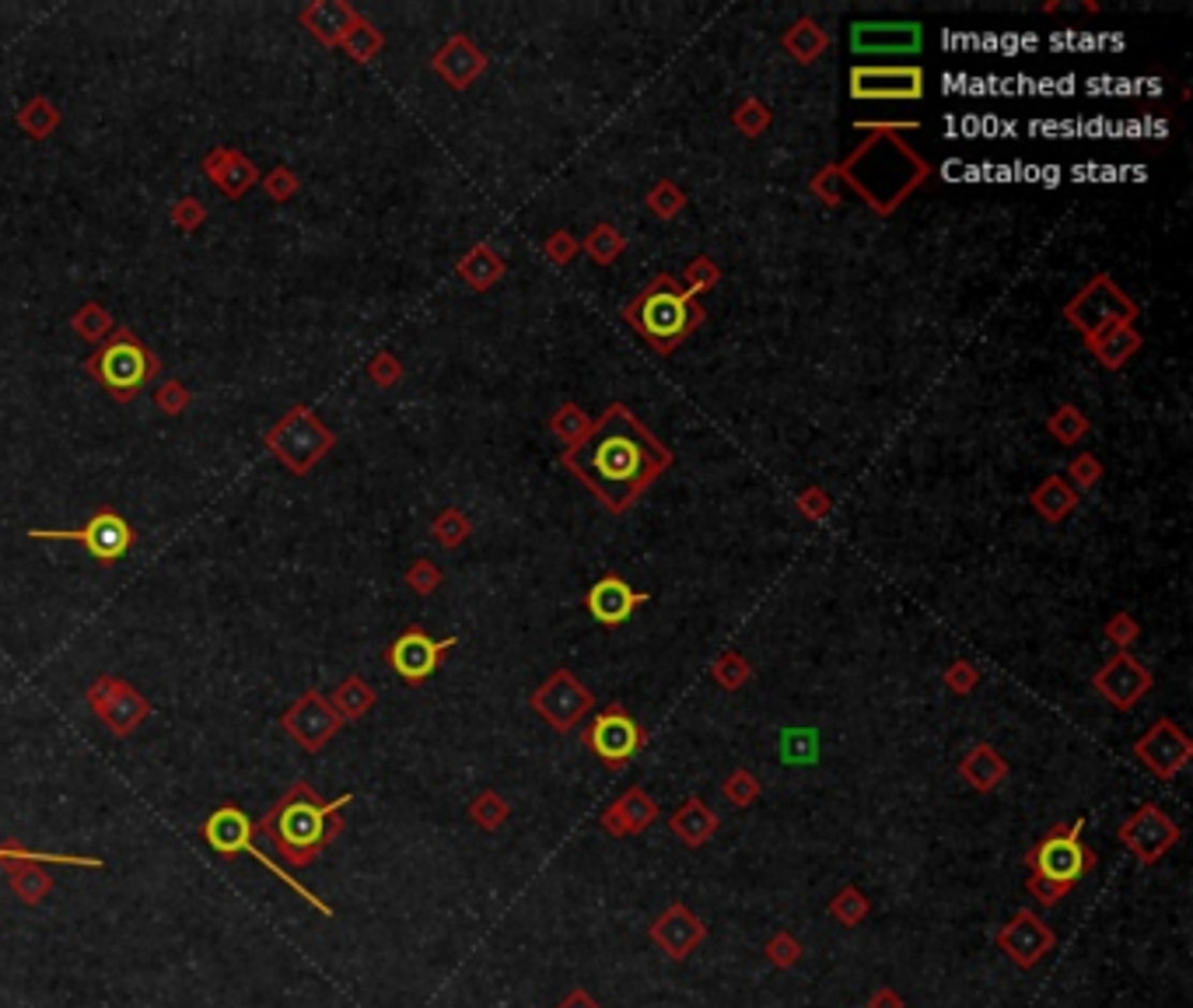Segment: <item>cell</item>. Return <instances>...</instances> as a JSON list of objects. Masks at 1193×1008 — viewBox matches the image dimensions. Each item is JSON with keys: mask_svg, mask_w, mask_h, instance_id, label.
Here are the masks:
<instances>
[{"mask_svg": "<svg viewBox=\"0 0 1193 1008\" xmlns=\"http://www.w3.org/2000/svg\"><path fill=\"white\" fill-rule=\"evenodd\" d=\"M71 329L81 340H88V343H99V340H109L113 337V329H116V323H113V315H109V309H105V305H99V301H85L81 309H77L74 315H71Z\"/></svg>", "mask_w": 1193, "mask_h": 1008, "instance_id": "36", "label": "cell"}, {"mask_svg": "<svg viewBox=\"0 0 1193 1008\" xmlns=\"http://www.w3.org/2000/svg\"><path fill=\"white\" fill-rule=\"evenodd\" d=\"M329 705H333V711L340 714V722H357L361 718V714H368L371 711V705H375V690H371L361 676H347V680H343L333 694L326 697Z\"/></svg>", "mask_w": 1193, "mask_h": 1008, "instance_id": "33", "label": "cell"}, {"mask_svg": "<svg viewBox=\"0 0 1193 1008\" xmlns=\"http://www.w3.org/2000/svg\"><path fill=\"white\" fill-rule=\"evenodd\" d=\"M431 68H434V74L442 77V81H445L448 88L462 91V88H469V85L476 81V77H480V74L487 71V53H483L480 46H476L469 35L456 32V35L448 39V43L431 57Z\"/></svg>", "mask_w": 1193, "mask_h": 1008, "instance_id": "23", "label": "cell"}, {"mask_svg": "<svg viewBox=\"0 0 1193 1008\" xmlns=\"http://www.w3.org/2000/svg\"><path fill=\"white\" fill-rule=\"evenodd\" d=\"M669 830L686 847H704L714 837V833L721 830V816L714 813V809L704 799H700V795H689V799L672 813Z\"/></svg>", "mask_w": 1193, "mask_h": 1008, "instance_id": "27", "label": "cell"}, {"mask_svg": "<svg viewBox=\"0 0 1193 1008\" xmlns=\"http://www.w3.org/2000/svg\"><path fill=\"white\" fill-rule=\"evenodd\" d=\"M924 29L918 21H854L851 25V49L858 57H910L921 53Z\"/></svg>", "mask_w": 1193, "mask_h": 1008, "instance_id": "19", "label": "cell"}, {"mask_svg": "<svg viewBox=\"0 0 1193 1008\" xmlns=\"http://www.w3.org/2000/svg\"><path fill=\"white\" fill-rule=\"evenodd\" d=\"M1117 841L1131 851L1142 865H1155L1179 844V824L1165 813L1159 802H1142L1117 830Z\"/></svg>", "mask_w": 1193, "mask_h": 1008, "instance_id": "12", "label": "cell"}, {"mask_svg": "<svg viewBox=\"0 0 1193 1008\" xmlns=\"http://www.w3.org/2000/svg\"><path fill=\"white\" fill-rule=\"evenodd\" d=\"M556 1008H599V1002H595L585 988H575V991H567V994H564L561 1005H556Z\"/></svg>", "mask_w": 1193, "mask_h": 1008, "instance_id": "64", "label": "cell"}, {"mask_svg": "<svg viewBox=\"0 0 1193 1008\" xmlns=\"http://www.w3.org/2000/svg\"><path fill=\"white\" fill-rule=\"evenodd\" d=\"M647 599H652V595L633 592V585H627L620 575H606L588 589L585 606L602 627H620V623H627L633 617V609H641Z\"/></svg>", "mask_w": 1193, "mask_h": 1008, "instance_id": "22", "label": "cell"}, {"mask_svg": "<svg viewBox=\"0 0 1193 1008\" xmlns=\"http://www.w3.org/2000/svg\"><path fill=\"white\" fill-rule=\"evenodd\" d=\"M564 466L620 515L672 466V448L661 445L638 414L613 403L592 424L585 442L567 448Z\"/></svg>", "mask_w": 1193, "mask_h": 1008, "instance_id": "1", "label": "cell"}, {"mask_svg": "<svg viewBox=\"0 0 1193 1008\" xmlns=\"http://www.w3.org/2000/svg\"><path fill=\"white\" fill-rule=\"evenodd\" d=\"M382 49H386V35H382V29H375L368 18L357 21L354 29L347 32V39H343V53H347L354 63L375 60Z\"/></svg>", "mask_w": 1193, "mask_h": 1008, "instance_id": "39", "label": "cell"}, {"mask_svg": "<svg viewBox=\"0 0 1193 1008\" xmlns=\"http://www.w3.org/2000/svg\"><path fill=\"white\" fill-rule=\"evenodd\" d=\"M301 29H309L323 46H343V39L354 29L361 15L347 0H312V4L301 8Z\"/></svg>", "mask_w": 1193, "mask_h": 1008, "instance_id": "25", "label": "cell"}, {"mask_svg": "<svg viewBox=\"0 0 1193 1008\" xmlns=\"http://www.w3.org/2000/svg\"><path fill=\"white\" fill-rule=\"evenodd\" d=\"M683 207H686V193L672 179H661V182L652 186V190H647V210H652V214L661 218V221L680 218Z\"/></svg>", "mask_w": 1193, "mask_h": 1008, "instance_id": "44", "label": "cell"}, {"mask_svg": "<svg viewBox=\"0 0 1193 1008\" xmlns=\"http://www.w3.org/2000/svg\"><path fill=\"white\" fill-rule=\"evenodd\" d=\"M998 946H1001L1004 957L1018 966V970H1032L1046 952H1054L1057 935H1054V928L1040 918V914L1015 910L1012 921L998 932Z\"/></svg>", "mask_w": 1193, "mask_h": 1008, "instance_id": "18", "label": "cell"}, {"mask_svg": "<svg viewBox=\"0 0 1193 1008\" xmlns=\"http://www.w3.org/2000/svg\"><path fill=\"white\" fill-rule=\"evenodd\" d=\"M1068 476L1075 480V490H1092L1099 484V476H1103V462L1092 453H1078L1068 462Z\"/></svg>", "mask_w": 1193, "mask_h": 1008, "instance_id": "57", "label": "cell"}, {"mask_svg": "<svg viewBox=\"0 0 1193 1008\" xmlns=\"http://www.w3.org/2000/svg\"><path fill=\"white\" fill-rule=\"evenodd\" d=\"M1134 756L1159 781H1173L1179 771H1187V764H1190V756H1193V742H1190V736L1176 722L1162 718V722H1155L1142 739L1134 742Z\"/></svg>", "mask_w": 1193, "mask_h": 1008, "instance_id": "15", "label": "cell"}, {"mask_svg": "<svg viewBox=\"0 0 1193 1008\" xmlns=\"http://www.w3.org/2000/svg\"><path fill=\"white\" fill-rule=\"evenodd\" d=\"M368 379L375 382L378 389H392L403 382V361L389 351H378L375 357L368 361Z\"/></svg>", "mask_w": 1193, "mask_h": 1008, "instance_id": "53", "label": "cell"}, {"mask_svg": "<svg viewBox=\"0 0 1193 1008\" xmlns=\"http://www.w3.org/2000/svg\"><path fill=\"white\" fill-rule=\"evenodd\" d=\"M259 182H263V190H267L270 201H277V204L290 201V196H298V190H301V179L295 176V168H287V165L270 168L267 176H259Z\"/></svg>", "mask_w": 1193, "mask_h": 1008, "instance_id": "52", "label": "cell"}, {"mask_svg": "<svg viewBox=\"0 0 1193 1008\" xmlns=\"http://www.w3.org/2000/svg\"><path fill=\"white\" fill-rule=\"evenodd\" d=\"M442 581H445V575L434 561H414L409 564V572H406V585L414 589L417 595H434L437 589H442Z\"/></svg>", "mask_w": 1193, "mask_h": 1008, "instance_id": "55", "label": "cell"}, {"mask_svg": "<svg viewBox=\"0 0 1193 1008\" xmlns=\"http://www.w3.org/2000/svg\"><path fill=\"white\" fill-rule=\"evenodd\" d=\"M542 249H547V260H550V263H556V267H564V263H571V260L578 256V249H581V246H578V238H575L571 232H567V228H556V232L547 238V246H542Z\"/></svg>", "mask_w": 1193, "mask_h": 1008, "instance_id": "61", "label": "cell"}, {"mask_svg": "<svg viewBox=\"0 0 1193 1008\" xmlns=\"http://www.w3.org/2000/svg\"><path fill=\"white\" fill-rule=\"evenodd\" d=\"M868 1008H907V1005H904V998H899L896 988H879L868 998Z\"/></svg>", "mask_w": 1193, "mask_h": 1008, "instance_id": "63", "label": "cell"}, {"mask_svg": "<svg viewBox=\"0 0 1193 1008\" xmlns=\"http://www.w3.org/2000/svg\"><path fill=\"white\" fill-rule=\"evenodd\" d=\"M704 315L700 298L689 295L672 273H661L623 309V323L638 329L652 351L672 354L686 337L697 333Z\"/></svg>", "mask_w": 1193, "mask_h": 1008, "instance_id": "3", "label": "cell"}, {"mask_svg": "<svg viewBox=\"0 0 1193 1008\" xmlns=\"http://www.w3.org/2000/svg\"><path fill=\"white\" fill-rule=\"evenodd\" d=\"M1009 760L990 746V742H976L959 760V777L970 785L973 791H994L998 785H1004V777H1009Z\"/></svg>", "mask_w": 1193, "mask_h": 1008, "instance_id": "29", "label": "cell"}, {"mask_svg": "<svg viewBox=\"0 0 1193 1008\" xmlns=\"http://www.w3.org/2000/svg\"><path fill=\"white\" fill-rule=\"evenodd\" d=\"M658 819V802L644 788H627L602 813V830L609 837H630V833H644Z\"/></svg>", "mask_w": 1193, "mask_h": 1008, "instance_id": "26", "label": "cell"}, {"mask_svg": "<svg viewBox=\"0 0 1193 1008\" xmlns=\"http://www.w3.org/2000/svg\"><path fill=\"white\" fill-rule=\"evenodd\" d=\"M1092 686H1095V694L1109 700L1117 711H1131L1137 700L1155 686V680H1151V669L1145 662H1137L1131 652H1117L1092 676Z\"/></svg>", "mask_w": 1193, "mask_h": 1008, "instance_id": "17", "label": "cell"}, {"mask_svg": "<svg viewBox=\"0 0 1193 1008\" xmlns=\"http://www.w3.org/2000/svg\"><path fill=\"white\" fill-rule=\"evenodd\" d=\"M469 816H473V824L480 827V830L494 833V830H501V827L508 824L511 805H508L505 799H501L497 791H483V795H476V799H473Z\"/></svg>", "mask_w": 1193, "mask_h": 1008, "instance_id": "42", "label": "cell"}, {"mask_svg": "<svg viewBox=\"0 0 1193 1008\" xmlns=\"http://www.w3.org/2000/svg\"><path fill=\"white\" fill-rule=\"evenodd\" d=\"M193 403V392L182 386L179 379H165L162 386L154 389V406L162 410L165 417H182Z\"/></svg>", "mask_w": 1193, "mask_h": 1008, "instance_id": "51", "label": "cell"}, {"mask_svg": "<svg viewBox=\"0 0 1193 1008\" xmlns=\"http://www.w3.org/2000/svg\"><path fill=\"white\" fill-rule=\"evenodd\" d=\"M655 946L666 952L669 960L683 963L689 952H697L707 938V924L697 918L686 904H669L647 928Z\"/></svg>", "mask_w": 1193, "mask_h": 1008, "instance_id": "21", "label": "cell"}, {"mask_svg": "<svg viewBox=\"0 0 1193 1008\" xmlns=\"http://www.w3.org/2000/svg\"><path fill=\"white\" fill-rule=\"evenodd\" d=\"M456 644H459L456 638H442V641H434L428 631L409 627V631H403L400 638H396V641L386 648V662L396 669V676H400L403 683L420 686L423 680H431V676L437 672V666H442V658H445L448 652H452Z\"/></svg>", "mask_w": 1193, "mask_h": 1008, "instance_id": "14", "label": "cell"}, {"mask_svg": "<svg viewBox=\"0 0 1193 1008\" xmlns=\"http://www.w3.org/2000/svg\"><path fill=\"white\" fill-rule=\"evenodd\" d=\"M771 119H774V113L766 109V105H763L760 99H746V102H739V109L732 113L735 130H739V134H746V137H763V134H766V127H771Z\"/></svg>", "mask_w": 1193, "mask_h": 1008, "instance_id": "48", "label": "cell"}, {"mask_svg": "<svg viewBox=\"0 0 1193 1008\" xmlns=\"http://www.w3.org/2000/svg\"><path fill=\"white\" fill-rule=\"evenodd\" d=\"M780 46L788 49V57H791V60H799V63H816V60L830 49V35H826L823 29H819V21H812V18H799L785 35H780Z\"/></svg>", "mask_w": 1193, "mask_h": 1008, "instance_id": "32", "label": "cell"}, {"mask_svg": "<svg viewBox=\"0 0 1193 1008\" xmlns=\"http://www.w3.org/2000/svg\"><path fill=\"white\" fill-rule=\"evenodd\" d=\"M253 830H256V827H253V819H249V816L242 813V809H238V805H221V809H214V813L207 816V824H204V841H207L210 847H214L218 855H224V858L242 855V851H245V855H253L263 869L273 872L284 886H290V890H295V893L304 900V904H312L315 910L326 914V918H329V914H333V910H329V904H323V900L315 896L312 890H304V886L295 879V875H287L284 869H277L273 861L259 851V847L253 844Z\"/></svg>", "mask_w": 1193, "mask_h": 1008, "instance_id": "7", "label": "cell"}, {"mask_svg": "<svg viewBox=\"0 0 1193 1008\" xmlns=\"http://www.w3.org/2000/svg\"><path fill=\"white\" fill-rule=\"evenodd\" d=\"M711 676H714V683H718V686H725V690H739V686H746V683H749L752 666H749V658H746V655H739V652H721L718 658H714Z\"/></svg>", "mask_w": 1193, "mask_h": 1008, "instance_id": "45", "label": "cell"}, {"mask_svg": "<svg viewBox=\"0 0 1193 1008\" xmlns=\"http://www.w3.org/2000/svg\"><path fill=\"white\" fill-rule=\"evenodd\" d=\"M830 914L837 918L844 928H858L861 921L871 914V900L858 890V886H844V890L830 900Z\"/></svg>", "mask_w": 1193, "mask_h": 1008, "instance_id": "43", "label": "cell"}, {"mask_svg": "<svg viewBox=\"0 0 1193 1008\" xmlns=\"http://www.w3.org/2000/svg\"><path fill=\"white\" fill-rule=\"evenodd\" d=\"M1137 301L1127 298L1120 284L1113 281L1109 273H1099L1085 284L1075 298L1064 305V320L1078 329V333L1089 340L1103 329L1117 326V323H1134L1137 320Z\"/></svg>", "mask_w": 1193, "mask_h": 1008, "instance_id": "8", "label": "cell"}, {"mask_svg": "<svg viewBox=\"0 0 1193 1008\" xmlns=\"http://www.w3.org/2000/svg\"><path fill=\"white\" fill-rule=\"evenodd\" d=\"M799 512L805 515V519L823 522V519H830V512H833V498L826 494L823 487H805L799 494Z\"/></svg>", "mask_w": 1193, "mask_h": 1008, "instance_id": "59", "label": "cell"}, {"mask_svg": "<svg viewBox=\"0 0 1193 1008\" xmlns=\"http://www.w3.org/2000/svg\"><path fill=\"white\" fill-rule=\"evenodd\" d=\"M1046 431H1050V434L1057 438V442H1064V445H1078L1082 438L1092 431V424H1089V417H1085L1078 406L1064 403V406H1057V410H1054L1050 420H1046Z\"/></svg>", "mask_w": 1193, "mask_h": 1008, "instance_id": "41", "label": "cell"}, {"mask_svg": "<svg viewBox=\"0 0 1193 1008\" xmlns=\"http://www.w3.org/2000/svg\"><path fill=\"white\" fill-rule=\"evenodd\" d=\"M528 705L556 732H575L578 722L595 708V697L571 669H556L547 683L533 690Z\"/></svg>", "mask_w": 1193, "mask_h": 1008, "instance_id": "11", "label": "cell"}, {"mask_svg": "<svg viewBox=\"0 0 1193 1008\" xmlns=\"http://www.w3.org/2000/svg\"><path fill=\"white\" fill-rule=\"evenodd\" d=\"M1029 504L1046 522H1064L1068 515L1078 508V490L1071 487L1064 476H1046V480L1029 494Z\"/></svg>", "mask_w": 1193, "mask_h": 1008, "instance_id": "31", "label": "cell"}, {"mask_svg": "<svg viewBox=\"0 0 1193 1008\" xmlns=\"http://www.w3.org/2000/svg\"><path fill=\"white\" fill-rule=\"evenodd\" d=\"M1082 830H1085V816L1071 819L1068 827H1054L1050 833H1043V837L1026 851V865L1032 869L1029 879L1071 890L1082 875H1089L1095 869V851L1082 841Z\"/></svg>", "mask_w": 1193, "mask_h": 1008, "instance_id": "6", "label": "cell"}, {"mask_svg": "<svg viewBox=\"0 0 1193 1008\" xmlns=\"http://www.w3.org/2000/svg\"><path fill=\"white\" fill-rule=\"evenodd\" d=\"M837 186H840V176H837V168L830 165V168H823V172H819V176L812 179V193H816L823 204H833V207H837V204H840V190H837Z\"/></svg>", "mask_w": 1193, "mask_h": 1008, "instance_id": "62", "label": "cell"}, {"mask_svg": "<svg viewBox=\"0 0 1193 1008\" xmlns=\"http://www.w3.org/2000/svg\"><path fill=\"white\" fill-rule=\"evenodd\" d=\"M1085 347L1092 351V357L1103 368H1123L1137 351L1145 347V337L1137 333L1134 323H1117V326L1103 329V333L1085 340Z\"/></svg>", "mask_w": 1193, "mask_h": 1008, "instance_id": "28", "label": "cell"}, {"mask_svg": "<svg viewBox=\"0 0 1193 1008\" xmlns=\"http://www.w3.org/2000/svg\"><path fill=\"white\" fill-rule=\"evenodd\" d=\"M343 805H351V795L319 802L309 781H295L284 791V799H277L270 813L259 819V830L267 833L290 865H309L343 833Z\"/></svg>", "mask_w": 1193, "mask_h": 1008, "instance_id": "2", "label": "cell"}, {"mask_svg": "<svg viewBox=\"0 0 1193 1008\" xmlns=\"http://www.w3.org/2000/svg\"><path fill=\"white\" fill-rule=\"evenodd\" d=\"M456 273L462 277V281H466V287H473V291H490L494 284L505 281L508 263H505V256H501V252H497L494 246L480 242V246H473V249L466 252V256H462V260L456 263Z\"/></svg>", "mask_w": 1193, "mask_h": 1008, "instance_id": "30", "label": "cell"}, {"mask_svg": "<svg viewBox=\"0 0 1193 1008\" xmlns=\"http://www.w3.org/2000/svg\"><path fill=\"white\" fill-rule=\"evenodd\" d=\"M816 732L812 728H788L785 736H780V756H785V764H816Z\"/></svg>", "mask_w": 1193, "mask_h": 1008, "instance_id": "49", "label": "cell"}, {"mask_svg": "<svg viewBox=\"0 0 1193 1008\" xmlns=\"http://www.w3.org/2000/svg\"><path fill=\"white\" fill-rule=\"evenodd\" d=\"M469 533H473L469 515H466V512H459V508H445V512H437V515H434V522H431V536H434L437 547H445V550L462 547V543L469 539Z\"/></svg>", "mask_w": 1193, "mask_h": 1008, "instance_id": "38", "label": "cell"}, {"mask_svg": "<svg viewBox=\"0 0 1193 1008\" xmlns=\"http://www.w3.org/2000/svg\"><path fill=\"white\" fill-rule=\"evenodd\" d=\"M721 791H725V799L732 802V805H739V809H749L752 802L760 799L763 785H760V777L752 774V771H746V767H739V771H732V774L725 777Z\"/></svg>", "mask_w": 1193, "mask_h": 1008, "instance_id": "47", "label": "cell"}, {"mask_svg": "<svg viewBox=\"0 0 1193 1008\" xmlns=\"http://www.w3.org/2000/svg\"><path fill=\"white\" fill-rule=\"evenodd\" d=\"M88 705L105 722V728L119 739H126L151 714L148 700H144L126 680H119V676H109V672L99 676V680L88 686Z\"/></svg>", "mask_w": 1193, "mask_h": 1008, "instance_id": "13", "label": "cell"}, {"mask_svg": "<svg viewBox=\"0 0 1193 1008\" xmlns=\"http://www.w3.org/2000/svg\"><path fill=\"white\" fill-rule=\"evenodd\" d=\"M1106 638L1113 641L1120 648V652H1127V648H1131L1137 638H1142V623H1137L1131 613H1113L1109 620H1106Z\"/></svg>", "mask_w": 1193, "mask_h": 1008, "instance_id": "58", "label": "cell"}, {"mask_svg": "<svg viewBox=\"0 0 1193 1008\" xmlns=\"http://www.w3.org/2000/svg\"><path fill=\"white\" fill-rule=\"evenodd\" d=\"M581 739H585V746L599 756L609 771H620V767H627L633 756L641 753L644 728L638 725L633 714H627L623 705H609L606 711L595 714L592 725L581 732Z\"/></svg>", "mask_w": 1193, "mask_h": 1008, "instance_id": "10", "label": "cell"}, {"mask_svg": "<svg viewBox=\"0 0 1193 1008\" xmlns=\"http://www.w3.org/2000/svg\"><path fill=\"white\" fill-rule=\"evenodd\" d=\"M592 424H595V420H592L578 403H564V406L550 417L553 434L561 438V442H564L567 448H575V445L585 442L588 431H592Z\"/></svg>", "mask_w": 1193, "mask_h": 1008, "instance_id": "40", "label": "cell"}, {"mask_svg": "<svg viewBox=\"0 0 1193 1008\" xmlns=\"http://www.w3.org/2000/svg\"><path fill=\"white\" fill-rule=\"evenodd\" d=\"M168 218L179 232H196L207 221V207L196 201V196H179V201L172 204Z\"/></svg>", "mask_w": 1193, "mask_h": 1008, "instance_id": "56", "label": "cell"}, {"mask_svg": "<svg viewBox=\"0 0 1193 1008\" xmlns=\"http://www.w3.org/2000/svg\"><path fill=\"white\" fill-rule=\"evenodd\" d=\"M763 952H766V960H771V963L777 966V970H791V966L802 960V952H805V949H802V942L794 938L791 932H777L771 942H766V949H763Z\"/></svg>", "mask_w": 1193, "mask_h": 1008, "instance_id": "54", "label": "cell"}, {"mask_svg": "<svg viewBox=\"0 0 1193 1008\" xmlns=\"http://www.w3.org/2000/svg\"><path fill=\"white\" fill-rule=\"evenodd\" d=\"M623 249H627V238H623L613 224H595V228L585 235V242H581V252H588V260L599 263V267L616 263Z\"/></svg>", "mask_w": 1193, "mask_h": 1008, "instance_id": "37", "label": "cell"}, {"mask_svg": "<svg viewBox=\"0 0 1193 1008\" xmlns=\"http://www.w3.org/2000/svg\"><path fill=\"white\" fill-rule=\"evenodd\" d=\"M284 728L309 753H319L326 742L340 732L343 722H340V714L333 711V705H329L319 690H309V694H301L295 700V708L284 714Z\"/></svg>", "mask_w": 1193, "mask_h": 1008, "instance_id": "20", "label": "cell"}, {"mask_svg": "<svg viewBox=\"0 0 1193 1008\" xmlns=\"http://www.w3.org/2000/svg\"><path fill=\"white\" fill-rule=\"evenodd\" d=\"M718 281H721V267H718V263H714L711 256H697V260H689V263H686V270H683V281H680V284H683L694 298H700V295H704V291L718 287Z\"/></svg>", "mask_w": 1193, "mask_h": 1008, "instance_id": "46", "label": "cell"}, {"mask_svg": "<svg viewBox=\"0 0 1193 1008\" xmlns=\"http://www.w3.org/2000/svg\"><path fill=\"white\" fill-rule=\"evenodd\" d=\"M29 539H68L95 557L102 567L123 561L126 550L134 547V525L113 508H99L81 529H29Z\"/></svg>", "mask_w": 1193, "mask_h": 1008, "instance_id": "9", "label": "cell"}, {"mask_svg": "<svg viewBox=\"0 0 1193 1008\" xmlns=\"http://www.w3.org/2000/svg\"><path fill=\"white\" fill-rule=\"evenodd\" d=\"M32 861H39V865L102 869V861H99V858H81V855H39V851H29V847L18 844V841H11V844L0 847V865H4L8 872H15L18 865H32Z\"/></svg>", "mask_w": 1193, "mask_h": 1008, "instance_id": "34", "label": "cell"}, {"mask_svg": "<svg viewBox=\"0 0 1193 1008\" xmlns=\"http://www.w3.org/2000/svg\"><path fill=\"white\" fill-rule=\"evenodd\" d=\"M204 176L214 182L228 201H242V196L259 182V168L256 162H249L242 151L228 148V144H218V148H210L204 154Z\"/></svg>", "mask_w": 1193, "mask_h": 1008, "instance_id": "24", "label": "cell"}, {"mask_svg": "<svg viewBox=\"0 0 1193 1008\" xmlns=\"http://www.w3.org/2000/svg\"><path fill=\"white\" fill-rule=\"evenodd\" d=\"M85 371L91 379L102 382V389L109 392L116 403H134L137 392L162 375V357H158L148 343H140L130 329H116V333L85 361Z\"/></svg>", "mask_w": 1193, "mask_h": 1008, "instance_id": "4", "label": "cell"}, {"mask_svg": "<svg viewBox=\"0 0 1193 1008\" xmlns=\"http://www.w3.org/2000/svg\"><path fill=\"white\" fill-rule=\"evenodd\" d=\"M63 123V116H60V109L57 105H53L46 95H35L32 102H25L21 109H18V127H21V134L25 137H32V140H46V137H53V130H57Z\"/></svg>", "mask_w": 1193, "mask_h": 1008, "instance_id": "35", "label": "cell"}, {"mask_svg": "<svg viewBox=\"0 0 1193 1008\" xmlns=\"http://www.w3.org/2000/svg\"><path fill=\"white\" fill-rule=\"evenodd\" d=\"M11 890H15L25 904H39V900L49 893V875L32 865H18L11 872Z\"/></svg>", "mask_w": 1193, "mask_h": 1008, "instance_id": "50", "label": "cell"}, {"mask_svg": "<svg viewBox=\"0 0 1193 1008\" xmlns=\"http://www.w3.org/2000/svg\"><path fill=\"white\" fill-rule=\"evenodd\" d=\"M851 95L861 102H918L924 99V71L904 68H851Z\"/></svg>", "mask_w": 1193, "mask_h": 1008, "instance_id": "16", "label": "cell"}, {"mask_svg": "<svg viewBox=\"0 0 1193 1008\" xmlns=\"http://www.w3.org/2000/svg\"><path fill=\"white\" fill-rule=\"evenodd\" d=\"M333 445H337V434L304 403L290 406L267 431L270 456L277 462H284V470H290L295 476H309L329 453H333Z\"/></svg>", "mask_w": 1193, "mask_h": 1008, "instance_id": "5", "label": "cell"}, {"mask_svg": "<svg viewBox=\"0 0 1193 1008\" xmlns=\"http://www.w3.org/2000/svg\"><path fill=\"white\" fill-rule=\"evenodd\" d=\"M941 680H945V686L952 690V694H970V690L980 683V669L973 666L970 658H959V662H952V666L945 669V676H941Z\"/></svg>", "mask_w": 1193, "mask_h": 1008, "instance_id": "60", "label": "cell"}]
</instances>
